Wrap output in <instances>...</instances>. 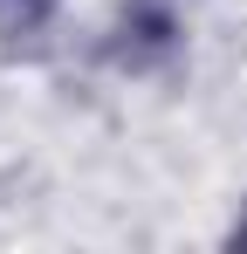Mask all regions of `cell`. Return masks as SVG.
I'll list each match as a JSON object with an SVG mask.
<instances>
[{"label": "cell", "instance_id": "7a4b0ae2", "mask_svg": "<svg viewBox=\"0 0 247 254\" xmlns=\"http://www.w3.org/2000/svg\"><path fill=\"white\" fill-rule=\"evenodd\" d=\"M62 0H0V48H35L55 28Z\"/></svg>", "mask_w": 247, "mask_h": 254}, {"label": "cell", "instance_id": "3957f363", "mask_svg": "<svg viewBox=\"0 0 247 254\" xmlns=\"http://www.w3.org/2000/svg\"><path fill=\"white\" fill-rule=\"evenodd\" d=\"M234 248H247V213H241V220H234Z\"/></svg>", "mask_w": 247, "mask_h": 254}, {"label": "cell", "instance_id": "6da1fadb", "mask_svg": "<svg viewBox=\"0 0 247 254\" xmlns=\"http://www.w3.org/2000/svg\"><path fill=\"white\" fill-rule=\"evenodd\" d=\"M103 62L110 69H124V76H158V69H172L179 62V48H185V35H179V21L165 14V7H151V0H130V7H117L110 14V28H103Z\"/></svg>", "mask_w": 247, "mask_h": 254}]
</instances>
